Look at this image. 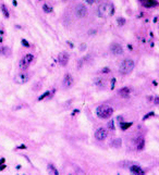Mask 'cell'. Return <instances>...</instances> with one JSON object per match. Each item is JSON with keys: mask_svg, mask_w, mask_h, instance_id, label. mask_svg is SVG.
<instances>
[{"mask_svg": "<svg viewBox=\"0 0 159 175\" xmlns=\"http://www.w3.org/2000/svg\"><path fill=\"white\" fill-rule=\"evenodd\" d=\"M130 171L132 172L133 174H138V175L145 174V172L138 167V165H132V167H130Z\"/></svg>", "mask_w": 159, "mask_h": 175, "instance_id": "13", "label": "cell"}, {"mask_svg": "<svg viewBox=\"0 0 159 175\" xmlns=\"http://www.w3.org/2000/svg\"><path fill=\"white\" fill-rule=\"evenodd\" d=\"M85 48H86V46H85V45H82V47H81V50H84Z\"/></svg>", "mask_w": 159, "mask_h": 175, "instance_id": "34", "label": "cell"}, {"mask_svg": "<svg viewBox=\"0 0 159 175\" xmlns=\"http://www.w3.org/2000/svg\"><path fill=\"white\" fill-rule=\"evenodd\" d=\"M134 65H135V64H134V61L132 59H125V60H123V61L121 62L120 66H119L120 74H122V75L130 74V73L133 71Z\"/></svg>", "mask_w": 159, "mask_h": 175, "instance_id": "2", "label": "cell"}, {"mask_svg": "<svg viewBox=\"0 0 159 175\" xmlns=\"http://www.w3.org/2000/svg\"><path fill=\"white\" fill-rule=\"evenodd\" d=\"M24 59H25V61L27 62V63H32V61L34 60V56L33 54H31V53H29V54H26V56L24 57Z\"/></svg>", "mask_w": 159, "mask_h": 175, "instance_id": "21", "label": "cell"}, {"mask_svg": "<svg viewBox=\"0 0 159 175\" xmlns=\"http://www.w3.org/2000/svg\"><path fill=\"white\" fill-rule=\"evenodd\" d=\"M115 84H116V78H112V81H111V89L115 88Z\"/></svg>", "mask_w": 159, "mask_h": 175, "instance_id": "29", "label": "cell"}, {"mask_svg": "<svg viewBox=\"0 0 159 175\" xmlns=\"http://www.w3.org/2000/svg\"><path fill=\"white\" fill-rule=\"evenodd\" d=\"M139 2L142 3V6L145 8H152V7H155L157 4L156 0H139Z\"/></svg>", "mask_w": 159, "mask_h": 175, "instance_id": "10", "label": "cell"}, {"mask_svg": "<svg viewBox=\"0 0 159 175\" xmlns=\"http://www.w3.org/2000/svg\"><path fill=\"white\" fill-rule=\"evenodd\" d=\"M13 6H17V2H16V0H13Z\"/></svg>", "mask_w": 159, "mask_h": 175, "instance_id": "33", "label": "cell"}, {"mask_svg": "<svg viewBox=\"0 0 159 175\" xmlns=\"http://www.w3.org/2000/svg\"><path fill=\"white\" fill-rule=\"evenodd\" d=\"M21 43H22V45H23L24 47H26V48H29V47H30V43H29V41H27L26 39H22V40H21Z\"/></svg>", "mask_w": 159, "mask_h": 175, "instance_id": "27", "label": "cell"}, {"mask_svg": "<svg viewBox=\"0 0 159 175\" xmlns=\"http://www.w3.org/2000/svg\"><path fill=\"white\" fill-rule=\"evenodd\" d=\"M0 9H1V12H2V14L4 15V17H6V19H9V17H10V12H9V10H8V8L6 7V4H1V6H0Z\"/></svg>", "mask_w": 159, "mask_h": 175, "instance_id": "16", "label": "cell"}, {"mask_svg": "<svg viewBox=\"0 0 159 175\" xmlns=\"http://www.w3.org/2000/svg\"><path fill=\"white\" fill-rule=\"evenodd\" d=\"M48 170H49V173H51V174H54V175L59 174V172L57 171V169L54 167H52V165H48Z\"/></svg>", "mask_w": 159, "mask_h": 175, "instance_id": "22", "label": "cell"}, {"mask_svg": "<svg viewBox=\"0 0 159 175\" xmlns=\"http://www.w3.org/2000/svg\"><path fill=\"white\" fill-rule=\"evenodd\" d=\"M110 51L112 54H115V56H121V54H123V48H122L121 45L113 43L110 46Z\"/></svg>", "mask_w": 159, "mask_h": 175, "instance_id": "6", "label": "cell"}, {"mask_svg": "<svg viewBox=\"0 0 159 175\" xmlns=\"http://www.w3.org/2000/svg\"><path fill=\"white\" fill-rule=\"evenodd\" d=\"M74 13H75V16L79 17V19H83L87 15V9L84 4H78L74 9Z\"/></svg>", "mask_w": 159, "mask_h": 175, "instance_id": "4", "label": "cell"}, {"mask_svg": "<svg viewBox=\"0 0 159 175\" xmlns=\"http://www.w3.org/2000/svg\"><path fill=\"white\" fill-rule=\"evenodd\" d=\"M154 102H155V104H159V97L158 96H156L155 99H154Z\"/></svg>", "mask_w": 159, "mask_h": 175, "instance_id": "30", "label": "cell"}, {"mask_svg": "<svg viewBox=\"0 0 159 175\" xmlns=\"http://www.w3.org/2000/svg\"><path fill=\"white\" fill-rule=\"evenodd\" d=\"M69 54H68L67 52H61L60 54H59V57H58V61H59V63L61 64V65H67L68 64V62H69Z\"/></svg>", "mask_w": 159, "mask_h": 175, "instance_id": "9", "label": "cell"}, {"mask_svg": "<svg viewBox=\"0 0 159 175\" xmlns=\"http://www.w3.org/2000/svg\"><path fill=\"white\" fill-rule=\"evenodd\" d=\"M101 72H102V73H109V72H110V70H109L108 67H104L102 70H101Z\"/></svg>", "mask_w": 159, "mask_h": 175, "instance_id": "31", "label": "cell"}, {"mask_svg": "<svg viewBox=\"0 0 159 175\" xmlns=\"http://www.w3.org/2000/svg\"><path fill=\"white\" fill-rule=\"evenodd\" d=\"M0 53L3 54V56H6V57H8V56H10L11 51H10V49H9L8 47H2L1 49H0Z\"/></svg>", "mask_w": 159, "mask_h": 175, "instance_id": "19", "label": "cell"}, {"mask_svg": "<svg viewBox=\"0 0 159 175\" xmlns=\"http://www.w3.org/2000/svg\"><path fill=\"white\" fill-rule=\"evenodd\" d=\"M154 115H155V113H154V112H151L149 114H147V115H145V116H144V120H146V119L151 118V116H154Z\"/></svg>", "mask_w": 159, "mask_h": 175, "instance_id": "28", "label": "cell"}, {"mask_svg": "<svg viewBox=\"0 0 159 175\" xmlns=\"http://www.w3.org/2000/svg\"><path fill=\"white\" fill-rule=\"evenodd\" d=\"M29 80H30L29 74H26V73H24V72L20 73V74L15 77V82L17 83V84H25V83L29 82Z\"/></svg>", "mask_w": 159, "mask_h": 175, "instance_id": "8", "label": "cell"}, {"mask_svg": "<svg viewBox=\"0 0 159 175\" xmlns=\"http://www.w3.org/2000/svg\"><path fill=\"white\" fill-rule=\"evenodd\" d=\"M113 148H120L121 147V145H122V140H121V138H116V139H113L112 141H111V144H110Z\"/></svg>", "mask_w": 159, "mask_h": 175, "instance_id": "17", "label": "cell"}, {"mask_svg": "<svg viewBox=\"0 0 159 175\" xmlns=\"http://www.w3.org/2000/svg\"><path fill=\"white\" fill-rule=\"evenodd\" d=\"M43 11L45 13H51L52 12V7L49 6L48 3H44L43 4Z\"/></svg>", "mask_w": 159, "mask_h": 175, "instance_id": "18", "label": "cell"}, {"mask_svg": "<svg viewBox=\"0 0 159 175\" xmlns=\"http://www.w3.org/2000/svg\"><path fill=\"white\" fill-rule=\"evenodd\" d=\"M38 1H43V0H38Z\"/></svg>", "mask_w": 159, "mask_h": 175, "instance_id": "35", "label": "cell"}, {"mask_svg": "<svg viewBox=\"0 0 159 175\" xmlns=\"http://www.w3.org/2000/svg\"><path fill=\"white\" fill-rule=\"evenodd\" d=\"M17 148H19V149H25L26 147H25L24 145H22V146H20V147H17Z\"/></svg>", "mask_w": 159, "mask_h": 175, "instance_id": "32", "label": "cell"}, {"mask_svg": "<svg viewBox=\"0 0 159 175\" xmlns=\"http://www.w3.org/2000/svg\"><path fill=\"white\" fill-rule=\"evenodd\" d=\"M117 22H118V24H119V26H123L125 24V20L123 19V17H118Z\"/></svg>", "mask_w": 159, "mask_h": 175, "instance_id": "24", "label": "cell"}, {"mask_svg": "<svg viewBox=\"0 0 159 175\" xmlns=\"http://www.w3.org/2000/svg\"><path fill=\"white\" fill-rule=\"evenodd\" d=\"M49 95H50V91H46V93H45V94H43L42 96H40V97L38 98V100H43L44 98H46V97H48V96Z\"/></svg>", "mask_w": 159, "mask_h": 175, "instance_id": "26", "label": "cell"}, {"mask_svg": "<svg viewBox=\"0 0 159 175\" xmlns=\"http://www.w3.org/2000/svg\"><path fill=\"white\" fill-rule=\"evenodd\" d=\"M108 136V131L106 130L105 127H99L98 130L95 132V138L97 140H105Z\"/></svg>", "mask_w": 159, "mask_h": 175, "instance_id": "5", "label": "cell"}, {"mask_svg": "<svg viewBox=\"0 0 159 175\" xmlns=\"http://www.w3.org/2000/svg\"><path fill=\"white\" fill-rule=\"evenodd\" d=\"M97 16L101 17V19H106V17H110L115 14V6L112 4V2H102L101 4H99V7L96 10Z\"/></svg>", "mask_w": 159, "mask_h": 175, "instance_id": "1", "label": "cell"}, {"mask_svg": "<svg viewBox=\"0 0 159 175\" xmlns=\"http://www.w3.org/2000/svg\"><path fill=\"white\" fill-rule=\"evenodd\" d=\"M130 126H132V123H124V122L120 123V127H121L122 131H126Z\"/></svg>", "mask_w": 159, "mask_h": 175, "instance_id": "20", "label": "cell"}, {"mask_svg": "<svg viewBox=\"0 0 159 175\" xmlns=\"http://www.w3.org/2000/svg\"><path fill=\"white\" fill-rule=\"evenodd\" d=\"M62 85L64 88H70V87L73 85V77H72L71 74H66L64 77H63L62 81Z\"/></svg>", "mask_w": 159, "mask_h": 175, "instance_id": "7", "label": "cell"}, {"mask_svg": "<svg viewBox=\"0 0 159 175\" xmlns=\"http://www.w3.org/2000/svg\"><path fill=\"white\" fill-rule=\"evenodd\" d=\"M84 1L87 3V4H94V3H96V2L101 1V0H84Z\"/></svg>", "mask_w": 159, "mask_h": 175, "instance_id": "25", "label": "cell"}, {"mask_svg": "<svg viewBox=\"0 0 159 175\" xmlns=\"http://www.w3.org/2000/svg\"><path fill=\"white\" fill-rule=\"evenodd\" d=\"M113 113V109L111 107H109L107 104H102V105H99V107L96 109V114L98 118H100L102 120H106L109 119Z\"/></svg>", "mask_w": 159, "mask_h": 175, "instance_id": "3", "label": "cell"}, {"mask_svg": "<svg viewBox=\"0 0 159 175\" xmlns=\"http://www.w3.org/2000/svg\"><path fill=\"white\" fill-rule=\"evenodd\" d=\"M135 144H136V148H137L138 150H143L144 147H145V140H144V138L143 137L136 138Z\"/></svg>", "mask_w": 159, "mask_h": 175, "instance_id": "12", "label": "cell"}, {"mask_svg": "<svg viewBox=\"0 0 159 175\" xmlns=\"http://www.w3.org/2000/svg\"><path fill=\"white\" fill-rule=\"evenodd\" d=\"M94 83H95V85L98 86V87H105L106 84H107L106 80L105 78H102V77H96L94 80Z\"/></svg>", "mask_w": 159, "mask_h": 175, "instance_id": "14", "label": "cell"}, {"mask_svg": "<svg viewBox=\"0 0 159 175\" xmlns=\"http://www.w3.org/2000/svg\"><path fill=\"white\" fill-rule=\"evenodd\" d=\"M29 66H30V63H27L26 61H25V59L23 58L20 61V63H19V67H20V70L22 71V72H25L27 69H29Z\"/></svg>", "mask_w": 159, "mask_h": 175, "instance_id": "15", "label": "cell"}, {"mask_svg": "<svg viewBox=\"0 0 159 175\" xmlns=\"http://www.w3.org/2000/svg\"><path fill=\"white\" fill-rule=\"evenodd\" d=\"M119 96H121V97H123V98H128L129 96H130V94H131V88L130 87H123L122 89H120L119 90Z\"/></svg>", "mask_w": 159, "mask_h": 175, "instance_id": "11", "label": "cell"}, {"mask_svg": "<svg viewBox=\"0 0 159 175\" xmlns=\"http://www.w3.org/2000/svg\"><path fill=\"white\" fill-rule=\"evenodd\" d=\"M108 128H109L110 131H115V130H116L115 121H112V120H111V121H109V122H108Z\"/></svg>", "mask_w": 159, "mask_h": 175, "instance_id": "23", "label": "cell"}]
</instances>
